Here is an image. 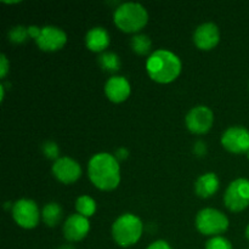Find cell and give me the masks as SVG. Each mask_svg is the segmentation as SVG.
Masks as SVG:
<instances>
[{
	"label": "cell",
	"instance_id": "obj_4",
	"mask_svg": "<svg viewBox=\"0 0 249 249\" xmlns=\"http://www.w3.org/2000/svg\"><path fill=\"white\" fill-rule=\"evenodd\" d=\"M143 225L140 219L130 213L119 216L112 225V237L121 247L134 246L142 235Z\"/></svg>",
	"mask_w": 249,
	"mask_h": 249
},
{
	"label": "cell",
	"instance_id": "obj_24",
	"mask_svg": "<svg viewBox=\"0 0 249 249\" xmlns=\"http://www.w3.org/2000/svg\"><path fill=\"white\" fill-rule=\"evenodd\" d=\"M9 72V61H7L6 56L2 53L0 56V77L5 78V75Z\"/></svg>",
	"mask_w": 249,
	"mask_h": 249
},
{
	"label": "cell",
	"instance_id": "obj_25",
	"mask_svg": "<svg viewBox=\"0 0 249 249\" xmlns=\"http://www.w3.org/2000/svg\"><path fill=\"white\" fill-rule=\"evenodd\" d=\"M194 151L198 157H202L203 155H206V151H207L206 143H204L203 141H197V142L195 143Z\"/></svg>",
	"mask_w": 249,
	"mask_h": 249
},
{
	"label": "cell",
	"instance_id": "obj_13",
	"mask_svg": "<svg viewBox=\"0 0 249 249\" xmlns=\"http://www.w3.org/2000/svg\"><path fill=\"white\" fill-rule=\"evenodd\" d=\"M219 39H220V33L218 26L212 22H207L197 27L194 34L195 44L202 50H211L215 48L219 43Z\"/></svg>",
	"mask_w": 249,
	"mask_h": 249
},
{
	"label": "cell",
	"instance_id": "obj_23",
	"mask_svg": "<svg viewBox=\"0 0 249 249\" xmlns=\"http://www.w3.org/2000/svg\"><path fill=\"white\" fill-rule=\"evenodd\" d=\"M41 150H43L44 155H45L46 158L49 160H58V155H60V148L53 141H46V142L43 143L41 146Z\"/></svg>",
	"mask_w": 249,
	"mask_h": 249
},
{
	"label": "cell",
	"instance_id": "obj_15",
	"mask_svg": "<svg viewBox=\"0 0 249 249\" xmlns=\"http://www.w3.org/2000/svg\"><path fill=\"white\" fill-rule=\"evenodd\" d=\"M88 49L94 53H101L109 45V34L102 27H94L85 36Z\"/></svg>",
	"mask_w": 249,
	"mask_h": 249
},
{
	"label": "cell",
	"instance_id": "obj_9",
	"mask_svg": "<svg viewBox=\"0 0 249 249\" xmlns=\"http://www.w3.org/2000/svg\"><path fill=\"white\" fill-rule=\"evenodd\" d=\"M221 145L236 155L249 152V131L243 126H231L221 136Z\"/></svg>",
	"mask_w": 249,
	"mask_h": 249
},
{
	"label": "cell",
	"instance_id": "obj_19",
	"mask_svg": "<svg viewBox=\"0 0 249 249\" xmlns=\"http://www.w3.org/2000/svg\"><path fill=\"white\" fill-rule=\"evenodd\" d=\"M75 209H77L78 214L85 216V218H89V216L94 215L95 211H96V202L89 196H80L75 201Z\"/></svg>",
	"mask_w": 249,
	"mask_h": 249
},
{
	"label": "cell",
	"instance_id": "obj_3",
	"mask_svg": "<svg viewBox=\"0 0 249 249\" xmlns=\"http://www.w3.org/2000/svg\"><path fill=\"white\" fill-rule=\"evenodd\" d=\"M116 26L126 33H134L146 26L148 14L145 7L138 2H124L119 5L113 15Z\"/></svg>",
	"mask_w": 249,
	"mask_h": 249
},
{
	"label": "cell",
	"instance_id": "obj_18",
	"mask_svg": "<svg viewBox=\"0 0 249 249\" xmlns=\"http://www.w3.org/2000/svg\"><path fill=\"white\" fill-rule=\"evenodd\" d=\"M99 65L101 66L105 72L114 73L121 68V60L118 55L114 53H102L99 57Z\"/></svg>",
	"mask_w": 249,
	"mask_h": 249
},
{
	"label": "cell",
	"instance_id": "obj_30",
	"mask_svg": "<svg viewBox=\"0 0 249 249\" xmlns=\"http://www.w3.org/2000/svg\"><path fill=\"white\" fill-rule=\"evenodd\" d=\"M0 91H1V101L2 100H4V96H5V90H4V85H1V87H0Z\"/></svg>",
	"mask_w": 249,
	"mask_h": 249
},
{
	"label": "cell",
	"instance_id": "obj_16",
	"mask_svg": "<svg viewBox=\"0 0 249 249\" xmlns=\"http://www.w3.org/2000/svg\"><path fill=\"white\" fill-rule=\"evenodd\" d=\"M219 190V179L214 173L201 175L195 184V191L201 198H209Z\"/></svg>",
	"mask_w": 249,
	"mask_h": 249
},
{
	"label": "cell",
	"instance_id": "obj_22",
	"mask_svg": "<svg viewBox=\"0 0 249 249\" xmlns=\"http://www.w3.org/2000/svg\"><path fill=\"white\" fill-rule=\"evenodd\" d=\"M204 249H233V247L228 238L223 237V236H215L207 241Z\"/></svg>",
	"mask_w": 249,
	"mask_h": 249
},
{
	"label": "cell",
	"instance_id": "obj_7",
	"mask_svg": "<svg viewBox=\"0 0 249 249\" xmlns=\"http://www.w3.org/2000/svg\"><path fill=\"white\" fill-rule=\"evenodd\" d=\"M12 216L21 228H36L39 223L38 206L32 199H19L12 207Z\"/></svg>",
	"mask_w": 249,
	"mask_h": 249
},
{
	"label": "cell",
	"instance_id": "obj_11",
	"mask_svg": "<svg viewBox=\"0 0 249 249\" xmlns=\"http://www.w3.org/2000/svg\"><path fill=\"white\" fill-rule=\"evenodd\" d=\"M53 173L58 181L63 184H73L82 175V168L73 158L60 157L53 163Z\"/></svg>",
	"mask_w": 249,
	"mask_h": 249
},
{
	"label": "cell",
	"instance_id": "obj_32",
	"mask_svg": "<svg viewBox=\"0 0 249 249\" xmlns=\"http://www.w3.org/2000/svg\"><path fill=\"white\" fill-rule=\"evenodd\" d=\"M248 158H249V152H248Z\"/></svg>",
	"mask_w": 249,
	"mask_h": 249
},
{
	"label": "cell",
	"instance_id": "obj_5",
	"mask_svg": "<svg viewBox=\"0 0 249 249\" xmlns=\"http://www.w3.org/2000/svg\"><path fill=\"white\" fill-rule=\"evenodd\" d=\"M196 228L202 235L220 236L229 228L228 216L214 208H204L196 216Z\"/></svg>",
	"mask_w": 249,
	"mask_h": 249
},
{
	"label": "cell",
	"instance_id": "obj_1",
	"mask_svg": "<svg viewBox=\"0 0 249 249\" xmlns=\"http://www.w3.org/2000/svg\"><path fill=\"white\" fill-rule=\"evenodd\" d=\"M88 174L92 184L102 191H112L121 182L118 160L109 153L92 156L88 164Z\"/></svg>",
	"mask_w": 249,
	"mask_h": 249
},
{
	"label": "cell",
	"instance_id": "obj_28",
	"mask_svg": "<svg viewBox=\"0 0 249 249\" xmlns=\"http://www.w3.org/2000/svg\"><path fill=\"white\" fill-rule=\"evenodd\" d=\"M128 157V150L126 148H118L116 151V158L117 160H125Z\"/></svg>",
	"mask_w": 249,
	"mask_h": 249
},
{
	"label": "cell",
	"instance_id": "obj_17",
	"mask_svg": "<svg viewBox=\"0 0 249 249\" xmlns=\"http://www.w3.org/2000/svg\"><path fill=\"white\" fill-rule=\"evenodd\" d=\"M62 208H61L60 204L55 203V202L45 204L43 208V212H41L44 223H45V225L50 226V228H53V226L57 225L61 219H62Z\"/></svg>",
	"mask_w": 249,
	"mask_h": 249
},
{
	"label": "cell",
	"instance_id": "obj_14",
	"mask_svg": "<svg viewBox=\"0 0 249 249\" xmlns=\"http://www.w3.org/2000/svg\"><path fill=\"white\" fill-rule=\"evenodd\" d=\"M105 94L112 102H116V104L123 102L130 95V84L126 78L114 75L109 78L105 84Z\"/></svg>",
	"mask_w": 249,
	"mask_h": 249
},
{
	"label": "cell",
	"instance_id": "obj_8",
	"mask_svg": "<svg viewBox=\"0 0 249 249\" xmlns=\"http://www.w3.org/2000/svg\"><path fill=\"white\" fill-rule=\"evenodd\" d=\"M186 126L191 133L202 135L212 128L214 122V114L207 106H196L187 113Z\"/></svg>",
	"mask_w": 249,
	"mask_h": 249
},
{
	"label": "cell",
	"instance_id": "obj_10",
	"mask_svg": "<svg viewBox=\"0 0 249 249\" xmlns=\"http://www.w3.org/2000/svg\"><path fill=\"white\" fill-rule=\"evenodd\" d=\"M67 41V36L58 27L45 26L40 29L36 43L43 51H56L63 48Z\"/></svg>",
	"mask_w": 249,
	"mask_h": 249
},
{
	"label": "cell",
	"instance_id": "obj_21",
	"mask_svg": "<svg viewBox=\"0 0 249 249\" xmlns=\"http://www.w3.org/2000/svg\"><path fill=\"white\" fill-rule=\"evenodd\" d=\"M28 36H29L28 28H26V27H23V26H16V27H14V28L10 29V32H9L10 41H12V43H15V44L24 43Z\"/></svg>",
	"mask_w": 249,
	"mask_h": 249
},
{
	"label": "cell",
	"instance_id": "obj_2",
	"mask_svg": "<svg viewBox=\"0 0 249 249\" xmlns=\"http://www.w3.org/2000/svg\"><path fill=\"white\" fill-rule=\"evenodd\" d=\"M146 70L151 79L165 84L179 77L181 72V61L172 51L160 49L148 57Z\"/></svg>",
	"mask_w": 249,
	"mask_h": 249
},
{
	"label": "cell",
	"instance_id": "obj_29",
	"mask_svg": "<svg viewBox=\"0 0 249 249\" xmlns=\"http://www.w3.org/2000/svg\"><path fill=\"white\" fill-rule=\"evenodd\" d=\"M58 249H75V248H74V246H72L71 243H66V245L61 246Z\"/></svg>",
	"mask_w": 249,
	"mask_h": 249
},
{
	"label": "cell",
	"instance_id": "obj_27",
	"mask_svg": "<svg viewBox=\"0 0 249 249\" xmlns=\"http://www.w3.org/2000/svg\"><path fill=\"white\" fill-rule=\"evenodd\" d=\"M40 29L41 28H39V27H36V26H29L28 27L29 36H31V38H33L34 40H36V39L38 38L39 33H40Z\"/></svg>",
	"mask_w": 249,
	"mask_h": 249
},
{
	"label": "cell",
	"instance_id": "obj_6",
	"mask_svg": "<svg viewBox=\"0 0 249 249\" xmlns=\"http://www.w3.org/2000/svg\"><path fill=\"white\" fill-rule=\"evenodd\" d=\"M224 203L235 213L245 211L249 206V180L241 178L231 182L224 195Z\"/></svg>",
	"mask_w": 249,
	"mask_h": 249
},
{
	"label": "cell",
	"instance_id": "obj_26",
	"mask_svg": "<svg viewBox=\"0 0 249 249\" xmlns=\"http://www.w3.org/2000/svg\"><path fill=\"white\" fill-rule=\"evenodd\" d=\"M146 249H172V248H170V246L168 245L165 241L160 240V241H156V242L151 243V245L148 246Z\"/></svg>",
	"mask_w": 249,
	"mask_h": 249
},
{
	"label": "cell",
	"instance_id": "obj_20",
	"mask_svg": "<svg viewBox=\"0 0 249 249\" xmlns=\"http://www.w3.org/2000/svg\"><path fill=\"white\" fill-rule=\"evenodd\" d=\"M130 45L134 53H136L138 55H146L150 53L152 41L146 34H136L131 38Z\"/></svg>",
	"mask_w": 249,
	"mask_h": 249
},
{
	"label": "cell",
	"instance_id": "obj_31",
	"mask_svg": "<svg viewBox=\"0 0 249 249\" xmlns=\"http://www.w3.org/2000/svg\"><path fill=\"white\" fill-rule=\"evenodd\" d=\"M246 237H247L249 241V225L247 226V229H246Z\"/></svg>",
	"mask_w": 249,
	"mask_h": 249
},
{
	"label": "cell",
	"instance_id": "obj_12",
	"mask_svg": "<svg viewBox=\"0 0 249 249\" xmlns=\"http://www.w3.org/2000/svg\"><path fill=\"white\" fill-rule=\"evenodd\" d=\"M90 223L88 218L80 214H72L68 216L63 225V235L68 242H78L82 241L89 233Z\"/></svg>",
	"mask_w": 249,
	"mask_h": 249
}]
</instances>
